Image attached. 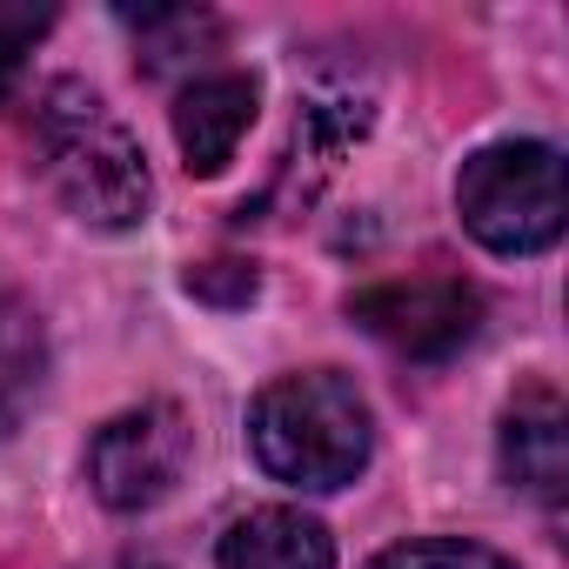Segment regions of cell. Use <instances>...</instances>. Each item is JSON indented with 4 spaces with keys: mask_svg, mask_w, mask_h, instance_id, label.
I'll use <instances>...</instances> for the list:
<instances>
[{
    "mask_svg": "<svg viewBox=\"0 0 569 569\" xmlns=\"http://www.w3.org/2000/svg\"><path fill=\"white\" fill-rule=\"evenodd\" d=\"M248 128H254V81L248 74H201L174 101V141H181L188 174H221Z\"/></svg>",
    "mask_w": 569,
    "mask_h": 569,
    "instance_id": "cell-7",
    "label": "cell"
},
{
    "mask_svg": "<svg viewBox=\"0 0 569 569\" xmlns=\"http://www.w3.org/2000/svg\"><path fill=\"white\" fill-rule=\"evenodd\" d=\"M456 214L489 254H536L562 234V154L549 141H496L462 161Z\"/></svg>",
    "mask_w": 569,
    "mask_h": 569,
    "instance_id": "cell-3",
    "label": "cell"
},
{
    "mask_svg": "<svg viewBox=\"0 0 569 569\" xmlns=\"http://www.w3.org/2000/svg\"><path fill=\"white\" fill-rule=\"evenodd\" d=\"M349 316L389 342L396 356H416V362H442L456 356L476 322H482V296L469 281H449V274H429V281H382V289H362L349 296Z\"/></svg>",
    "mask_w": 569,
    "mask_h": 569,
    "instance_id": "cell-5",
    "label": "cell"
},
{
    "mask_svg": "<svg viewBox=\"0 0 569 569\" xmlns=\"http://www.w3.org/2000/svg\"><path fill=\"white\" fill-rule=\"evenodd\" d=\"M188 469V416L174 402H148L114 416L88 442V482L108 509H154Z\"/></svg>",
    "mask_w": 569,
    "mask_h": 569,
    "instance_id": "cell-4",
    "label": "cell"
},
{
    "mask_svg": "<svg viewBox=\"0 0 569 569\" xmlns=\"http://www.w3.org/2000/svg\"><path fill=\"white\" fill-rule=\"evenodd\" d=\"M134 34H141V54H148V74H168V68H194L201 48L214 41V21L194 14V8H128L121 14Z\"/></svg>",
    "mask_w": 569,
    "mask_h": 569,
    "instance_id": "cell-10",
    "label": "cell"
},
{
    "mask_svg": "<svg viewBox=\"0 0 569 569\" xmlns=\"http://www.w3.org/2000/svg\"><path fill=\"white\" fill-rule=\"evenodd\" d=\"M121 569H154V562H121Z\"/></svg>",
    "mask_w": 569,
    "mask_h": 569,
    "instance_id": "cell-14",
    "label": "cell"
},
{
    "mask_svg": "<svg viewBox=\"0 0 569 569\" xmlns=\"http://www.w3.org/2000/svg\"><path fill=\"white\" fill-rule=\"evenodd\" d=\"M248 442H254V462L274 482L329 496V489H349L369 469L376 422H369V402L356 396L349 376L302 369V376H281L254 396Z\"/></svg>",
    "mask_w": 569,
    "mask_h": 569,
    "instance_id": "cell-1",
    "label": "cell"
},
{
    "mask_svg": "<svg viewBox=\"0 0 569 569\" xmlns=\"http://www.w3.org/2000/svg\"><path fill=\"white\" fill-rule=\"evenodd\" d=\"M502 482L536 496V502H562V482H569V416H562V396L549 382H529L509 416H502Z\"/></svg>",
    "mask_w": 569,
    "mask_h": 569,
    "instance_id": "cell-6",
    "label": "cell"
},
{
    "mask_svg": "<svg viewBox=\"0 0 569 569\" xmlns=\"http://www.w3.org/2000/svg\"><path fill=\"white\" fill-rule=\"evenodd\" d=\"M254 268L248 261H201V268H188V296H201V302H221V309H241V302H254Z\"/></svg>",
    "mask_w": 569,
    "mask_h": 569,
    "instance_id": "cell-13",
    "label": "cell"
},
{
    "mask_svg": "<svg viewBox=\"0 0 569 569\" xmlns=\"http://www.w3.org/2000/svg\"><path fill=\"white\" fill-rule=\"evenodd\" d=\"M48 28H54L48 0H0V108H8V94H14V81Z\"/></svg>",
    "mask_w": 569,
    "mask_h": 569,
    "instance_id": "cell-11",
    "label": "cell"
},
{
    "mask_svg": "<svg viewBox=\"0 0 569 569\" xmlns=\"http://www.w3.org/2000/svg\"><path fill=\"white\" fill-rule=\"evenodd\" d=\"M221 569H336V542L302 509H248L221 536Z\"/></svg>",
    "mask_w": 569,
    "mask_h": 569,
    "instance_id": "cell-8",
    "label": "cell"
},
{
    "mask_svg": "<svg viewBox=\"0 0 569 569\" xmlns=\"http://www.w3.org/2000/svg\"><path fill=\"white\" fill-rule=\"evenodd\" d=\"M41 376H48V329L14 289H0V436L28 416Z\"/></svg>",
    "mask_w": 569,
    "mask_h": 569,
    "instance_id": "cell-9",
    "label": "cell"
},
{
    "mask_svg": "<svg viewBox=\"0 0 569 569\" xmlns=\"http://www.w3.org/2000/svg\"><path fill=\"white\" fill-rule=\"evenodd\" d=\"M34 161L48 174V188L61 194V208L88 228H134L148 214V161L141 141L114 121V108L81 88V81H54L34 108Z\"/></svg>",
    "mask_w": 569,
    "mask_h": 569,
    "instance_id": "cell-2",
    "label": "cell"
},
{
    "mask_svg": "<svg viewBox=\"0 0 569 569\" xmlns=\"http://www.w3.org/2000/svg\"><path fill=\"white\" fill-rule=\"evenodd\" d=\"M369 569H516V562H502L496 549L462 542V536H422V542H396V549H382Z\"/></svg>",
    "mask_w": 569,
    "mask_h": 569,
    "instance_id": "cell-12",
    "label": "cell"
}]
</instances>
